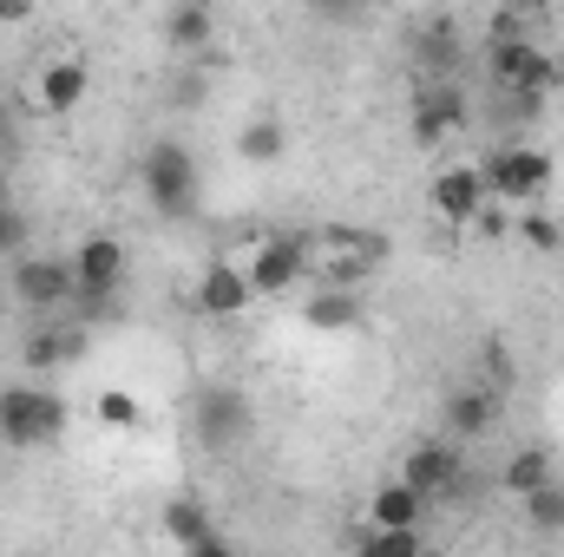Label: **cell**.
I'll list each match as a JSON object with an SVG mask.
<instances>
[{"mask_svg":"<svg viewBox=\"0 0 564 557\" xmlns=\"http://www.w3.org/2000/svg\"><path fill=\"white\" fill-rule=\"evenodd\" d=\"M519 237H525V250H545V256L564 250V223L545 217V210H525V217H519Z\"/></svg>","mask_w":564,"mask_h":557,"instance_id":"obj_27","label":"cell"},{"mask_svg":"<svg viewBox=\"0 0 564 557\" xmlns=\"http://www.w3.org/2000/svg\"><path fill=\"white\" fill-rule=\"evenodd\" d=\"M486 73H492V86L539 92V99H552L564 86V66L539 46V40H486Z\"/></svg>","mask_w":564,"mask_h":557,"instance_id":"obj_6","label":"cell"},{"mask_svg":"<svg viewBox=\"0 0 564 557\" xmlns=\"http://www.w3.org/2000/svg\"><path fill=\"white\" fill-rule=\"evenodd\" d=\"M302 321H308L315 335H348V328L361 321V288H348V282H322V295L302 302Z\"/></svg>","mask_w":564,"mask_h":557,"instance_id":"obj_17","label":"cell"},{"mask_svg":"<svg viewBox=\"0 0 564 557\" xmlns=\"http://www.w3.org/2000/svg\"><path fill=\"white\" fill-rule=\"evenodd\" d=\"M421 518H426V499L408 479H388V485L368 499V525H421Z\"/></svg>","mask_w":564,"mask_h":557,"instance_id":"obj_20","label":"cell"},{"mask_svg":"<svg viewBox=\"0 0 564 557\" xmlns=\"http://www.w3.org/2000/svg\"><path fill=\"white\" fill-rule=\"evenodd\" d=\"M401 479L421 492L426 505L459 499V485H466V452H459V439H421V446H408Z\"/></svg>","mask_w":564,"mask_h":557,"instance_id":"obj_7","label":"cell"},{"mask_svg":"<svg viewBox=\"0 0 564 557\" xmlns=\"http://www.w3.org/2000/svg\"><path fill=\"white\" fill-rule=\"evenodd\" d=\"M499 407H506V394L486 387V381H479V387H453V394H446V433H453L459 446H466V439H486V433L499 426Z\"/></svg>","mask_w":564,"mask_h":557,"instance_id":"obj_14","label":"cell"},{"mask_svg":"<svg viewBox=\"0 0 564 557\" xmlns=\"http://www.w3.org/2000/svg\"><path fill=\"white\" fill-rule=\"evenodd\" d=\"M59 433H66V401L53 387H7L0 394V446L33 452V446H53Z\"/></svg>","mask_w":564,"mask_h":557,"instance_id":"obj_3","label":"cell"},{"mask_svg":"<svg viewBox=\"0 0 564 557\" xmlns=\"http://www.w3.org/2000/svg\"><path fill=\"white\" fill-rule=\"evenodd\" d=\"M519 505H525V525H532V532H564V485L558 479H545V485L525 492Z\"/></svg>","mask_w":564,"mask_h":557,"instance_id":"obj_25","label":"cell"},{"mask_svg":"<svg viewBox=\"0 0 564 557\" xmlns=\"http://www.w3.org/2000/svg\"><path fill=\"white\" fill-rule=\"evenodd\" d=\"M191 433H197L204 452H243L250 433H257L250 394H243V387H204V394L191 401Z\"/></svg>","mask_w":564,"mask_h":557,"instance_id":"obj_4","label":"cell"},{"mask_svg":"<svg viewBox=\"0 0 564 557\" xmlns=\"http://www.w3.org/2000/svg\"><path fill=\"white\" fill-rule=\"evenodd\" d=\"M466 125V92L453 79H421V99H414V144H433L453 139Z\"/></svg>","mask_w":564,"mask_h":557,"instance_id":"obj_12","label":"cell"},{"mask_svg":"<svg viewBox=\"0 0 564 557\" xmlns=\"http://www.w3.org/2000/svg\"><path fill=\"white\" fill-rule=\"evenodd\" d=\"M322 250H328V282H348V288H361V282L388 263V237L381 230H361V223H328L322 230Z\"/></svg>","mask_w":564,"mask_h":557,"instance_id":"obj_8","label":"cell"},{"mask_svg":"<svg viewBox=\"0 0 564 557\" xmlns=\"http://www.w3.org/2000/svg\"><path fill=\"white\" fill-rule=\"evenodd\" d=\"M302 270H308V237H263L257 243V256H250V288H257V302L263 295H289L295 282H302Z\"/></svg>","mask_w":564,"mask_h":557,"instance_id":"obj_10","label":"cell"},{"mask_svg":"<svg viewBox=\"0 0 564 557\" xmlns=\"http://www.w3.org/2000/svg\"><path fill=\"white\" fill-rule=\"evenodd\" d=\"M86 86H93V73H86L79 59H53V66L33 79V106L59 119V112H73V106L86 99Z\"/></svg>","mask_w":564,"mask_h":557,"instance_id":"obj_18","label":"cell"},{"mask_svg":"<svg viewBox=\"0 0 564 557\" xmlns=\"http://www.w3.org/2000/svg\"><path fill=\"white\" fill-rule=\"evenodd\" d=\"M414 59H421V79H453V66H459V26L453 20H426L421 40H414Z\"/></svg>","mask_w":564,"mask_h":557,"instance_id":"obj_19","label":"cell"},{"mask_svg":"<svg viewBox=\"0 0 564 557\" xmlns=\"http://www.w3.org/2000/svg\"><path fill=\"white\" fill-rule=\"evenodd\" d=\"M26 237H33V223H26V210H13V204H0V256H20V250H26Z\"/></svg>","mask_w":564,"mask_h":557,"instance_id":"obj_29","label":"cell"},{"mask_svg":"<svg viewBox=\"0 0 564 557\" xmlns=\"http://www.w3.org/2000/svg\"><path fill=\"white\" fill-rule=\"evenodd\" d=\"M479 374H486V387L506 394V387H512V354H506L499 341H486V348H479Z\"/></svg>","mask_w":564,"mask_h":557,"instance_id":"obj_30","label":"cell"},{"mask_svg":"<svg viewBox=\"0 0 564 557\" xmlns=\"http://www.w3.org/2000/svg\"><path fill=\"white\" fill-rule=\"evenodd\" d=\"M492 7H499V13H539V20L552 13V0H492Z\"/></svg>","mask_w":564,"mask_h":557,"instance_id":"obj_33","label":"cell"},{"mask_svg":"<svg viewBox=\"0 0 564 557\" xmlns=\"http://www.w3.org/2000/svg\"><path fill=\"white\" fill-rule=\"evenodd\" d=\"M158 525H164V538H171L177 551H191V557H217V551H230V538H224V532H217V525L204 518V505H197V499H171Z\"/></svg>","mask_w":564,"mask_h":557,"instance_id":"obj_15","label":"cell"},{"mask_svg":"<svg viewBox=\"0 0 564 557\" xmlns=\"http://www.w3.org/2000/svg\"><path fill=\"white\" fill-rule=\"evenodd\" d=\"M552 479V452L545 446H519L512 459H506V472H499V485L512 492V499H525V492H539Z\"/></svg>","mask_w":564,"mask_h":557,"instance_id":"obj_24","label":"cell"},{"mask_svg":"<svg viewBox=\"0 0 564 557\" xmlns=\"http://www.w3.org/2000/svg\"><path fill=\"white\" fill-rule=\"evenodd\" d=\"M139 190H144V204H151V217H164V223L197 217V210H204V171H197V151L177 144V139L144 144Z\"/></svg>","mask_w":564,"mask_h":557,"instance_id":"obj_1","label":"cell"},{"mask_svg":"<svg viewBox=\"0 0 564 557\" xmlns=\"http://www.w3.org/2000/svg\"><path fill=\"white\" fill-rule=\"evenodd\" d=\"M126 243L119 237H86L79 250H73V302L86 308V315H99V308H112V295L126 288Z\"/></svg>","mask_w":564,"mask_h":557,"instance_id":"obj_5","label":"cell"},{"mask_svg":"<svg viewBox=\"0 0 564 557\" xmlns=\"http://www.w3.org/2000/svg\"><path fill=\"white\" fill-rule=\"evenodd\" d=\"M13 295L26 302V308H40V315H53V308H73V263L66 256H13Z\"/></svg>","mask_w":564,"mask_h":557,"instance_id":"obj_9","label":"cell"},{"mask_svg":"<svg viewBox=\"0 0 564 557\" xmlns=\"http://www.w3.org/2000/svg\"><path fill=\"white\" fill-rule=\"evenodd\" d=\"M426 197H433V217H440V223H459V230H466V223H473V210H479L492 190H486L479 164H440V171H433V184H426Z\"/></svg>","mask_w":564,"mask_h":557,"instance_id":"obj_11","label":"cell"},{"mask_svg":"<svg viewBox=\"0 0 564 557\" xmlns=\"http://www.w3.org/2000/svg\"><path fill=\"white\" fill-rule=\"evenodd\" d=\"M322 26H361L368 13H375V0H302Z\"/></svg>","mask_w":564,"mask_h":557,"instance_id":"obj_28","label":"cell"},{"mask_svg":"<svg viewBox=\"0 0 564 557\" xmlns=\"http://www.w3.org/2000/svg\"><path fill=\"white\" fill-rule=\"evenodd\" d=\"M93 414H99V426H139L144 407H139V394H126V387H106V394L93 401Z\"/></svg>","mask_w":564,"mask_h":557,"instance_id":"obj_26","label":"cell"},{"mask_svg":"<svg viewBox=\"0 0 564 557\" xmlns=\"http://www.w3.org/2000/svg\"><path fill=\"white\" fill-rule=\"evenodd\" d=\"M0 204H13V197H7V164H0Z\"/></svg>","mask_w":564,"mask_h":557,"instance_id":"obj_34","label":"cell"},{"mask_svg":"<svg viewBox=\"0 0 564 557\" xmlns=\"http://www.w3.org/2000/svg\"><path fill=\"white\" fill-rule=\"evenodd\" d=\"M473 230H479V237H492V243H499V237H506V230H512V223H506V210H499V204H492V197H486V204H479V210H473Z\"/></svg>","mask_w":564,"mask_h":557,"instance_id":"obj_31","label":"cell"},{"mask_svg":"<svg viewBox=\"0 0 564 557\" xmlns=\"http://www.w3.org/2000/svg\"><path fill=\"white\" fill-rule=\"evenodd\" d=\"M191 302H197V315H210V321H230V315H243V308L257 302V288H250V270H237L230 256H217V263L197 276Z\"/></svg>","mask_w":564,"mask_h":557,"instance_id":"obj_13","label":"cell"},{"mask_svg":"<svg viewBox=\"0 0 564 557\" xmlns=\"http://www.w3.org/2000/svg\"><path fill=\"white\" fill-rule=\"evenodd\" d=\"M426 532L421 525H368V532H355V551L368 557H421Z\"/></svg>","mask_w":564,"mask_h":557,"instance_id":"obj_23","label":"cell"},{"mask_svg":"<svg viewBox=\"0 0 564 557\" xmlns=\"http://www.w3.org/2000/svg\"><path fill=\"white\" fill-rule=\"evenodd\" d=\"M33 20V0H0V26H26Z\"/></svg>","mask_w":564,"mask_h":557,"instance_id":"obj_32","label":"cell"},{"mask_svg":"<svg viewBox=\"0 0 564 557\" xmlns=\"http://www.w3.org/2000/svg\"><path fill=\"white\" fill-rule=\"evenodd\" d=\"M479 177H486V190H492V197H506V204H539V197L552 190L558 164H552V151H545V144L506 139V144H492V151H486Z\"/></svg>","mask_w":564,"mask_h":557,"instance_id":"obj_2","label":"cell"},{"mask_svg":"<svg viewBox=\"0 0 564 557\" xmlns=\"http://www.w3.org/2000/svg\"><path fill=\"white\" fill-rule=\"evenodd\" d=\"M210 33H217V26H210V7H204V0H177V7L164 13V40H171L177 53H204Z\"/></svg>","mask_w":564,"mask_h":557,"instance_id":"obj_21","label":"cell"},{"mask_svg":"<svg viewBox=\"0 0 564 557\" xmlns=\"http://www.w3.org/2000/svg\"><path fill=\"white\" fill-rule=\"evenodd\" d=\"M79 354H86V328H73V321H53V328L26 335V348H20V368H33V374H53V368H73Z\"/></svg>","mask_w":564,"mask_h":557,"instance_id":"obj_16","label":"cell"},{"mask_svg":"<svg viewBox=\"0 0 564 557\" xmlns=\"http://www.w3.org/2000/svg\"><path fill=\"white\" fill-rule=\"evenodd\" d=\"M282 151H289V125L270 119V112L237 132V157H243V164H282Z\"/></svg>","mask_w":564,"mask_h":557,"instance_id":"obj_22","label":"cell"}]
</instances>
